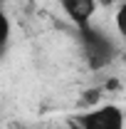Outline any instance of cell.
Returning <instances> with one entry per match:
<instances>
[{"label":"cell","instance_id":"1","mask_svg":"<svg viewBox=\"0 0 126 129\" xmlns=\"http://www.w3.org/2000/svg\"><path fill=\"white\" fill-rule=\"evenodd\" d=\"M77 37H79V47H82V57L89 64V70H94V72L109 67L116 60V55H119L116 42L101 27H96V25L77 30Z\"/></svg>","mask_w":126,"mask_h":129},{"label":"cell","instance_id":"2","mask_svg":"<svg viewBox=\"0 0 126 129\" xmlns=\"http://www.w3.org/2000/svg\"><path fill=\"white\" fill-rule=\"evenodd\" d=\"M79 129H126V112L119 104H96L74 117Z\"/></svg>","mask_w":126,"mask_h":129},{"label":"cell","instance_id":"3","mask_svg":"<svg viewBox=\"0 0 126 129\" xmlns=\"http://www.w3.org/2000/svg\"><path fill=\"white\" fill-rule=\"evenodd\" d=\"M59 8H62L64 17L77 30H84L94 20L96 10H99V0H59Z\"/></svg>","mask_w":126,"mask_h":129},{"label":"cell","instance_id":"4","mask_svg":"<svg viewBox=\"0 0 126 129\" xmlns=\"http://www.w3.org/2000/svg\"><path fill=\"white\" fill-rule=\"evenodd\" d=\"M101 94H104V89H101V87H92V89H87L84 94L79 97V104H82V107H87V109H92V107L99 104Z\"/></svg>","mask_w":126,"mask_h":129},{"label":"cell","instance_id":"5","mask_svg":"<svg viewBox=\"0 0 126 129\" xmlns=\"http://www.w3.org/2000/svg\"><path fill=\"white\" fill-rule=\"evenodd\" d=\"M114 25H116V32L126 40V0H121L116 5V15H114Z\"/></svg>","mask_w":126,"mask_h":129},{"label":"cell","instance_id":"6","mask_svg":"<svg viewBox=\"0 0 126 129\" xmlns=\"http://www.w3.org/2000/svg\"><path fill=\"white\" fill-rule=\"evenodd\" d=\"M116 0H99V8H109V5H114Z\"/></svg>","mask_w":126,"mask_h":129},{"label":"cell","instance_id":"7","mask_svg":"<svg viewBox=\"0 0 126 129\" xmlns=\"http://www.w3.org/2000/svg\"><path fill=\"white\" fill-rule=\"evenodd\" d=\"M57 3H59V0H57Z\"/></svg>","mask_w":126,"mask_h":129}]
</instances>
